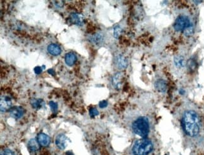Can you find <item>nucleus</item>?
Segmentation results:
<instances>
[{
  "label": "nucleus",
  "instance_id": "nucleus-22",
  "mask_svg": "<svg viewBox=\"0 0 204 155\" xmlns=\"http://www.w3.org/2000/svg\"><path fill=\"white\" fill-rule=\"evenodd\" d=\"M49 106L54 112L57 111V110L58 109V105L56 102H54V101H50L49 102Z\"/></svg>",
  "mask_w": 204,
  "mask_h": 155
},
{
  "label": "nucleus",
  "instance_id": "nucleus-10",
  "mask_svg": "<svg viewBox=\"0 0 204 155\" xmlns=\"http://www.w3.org/2000/svg\"><path fill=\"white\" fill-rule=\"evenodd\" d=\"M47 50L48 52L52 56H57L61 54L62 50L61 47L56 44H50L47 47Z\"/></svg>",
  "mask_w": 204,
  "mask_h": 155
},
{
  "label": "nucleus",
  "instance_id": "nucleus-7",
  "mask_svg": "<svg viewBox=\"0 0 204 155\" xmlns=\"http://www.w3.org/2000/svg\"><path fill=\"white\" fill-rule=\"evenodd\" d=\"M10 114L13 118L15 119H18L23 116L24 110L21 107L15 106L11 108V109L10 110Z\"/></svg>",
  "mask_w": 204,
  "mask_h": 155
},
{
  "label": "nucleus",
  "instance_id": "nucleus-2",
  "mask_svg": "<svg viewBox=\"0 0 204 155\" xmlns=\"http://www.w3.org/2000/svg\"><path fill=\"white\" fill-rule=\"evenodd\" d=\"M153 149V144L149 139L143 138L137 140L133 148L132 153L134 155H148Z\"/></svg>",
  "mask_w": 204,
  "mask_h": 155
},
{
  "label": "nucleus",
  "instance_id": "nucleus-5",
  "mask_svg": "<svg viewBox=\"0 0 204 155\" xmlns=\"http://www.w3.org/2000/svg\"><path fill=\"white\" fill-rule=\"evenodd\" d=\"M12 106V102L8 96L2 95L0 100V109L2 113H5L8 110H10Z\"/></svg>",
  "mask_w": 204,
  "mask_h": 155
},
{
  "label": "nucleus",
  "instance_id": "nucleus-9",
  "mask_svg": "<svg viewBox=\"0 0 204 155\" xmlns=\"http://www.w3.org/2000/svg\"><path fill=\"white\" fill-rule=\"evenodd\" d=\"M123 74L121 72L116 73L112 79V84L115 89L119 90L122 86Z\"/></svg>",
  "mask_w": 204,
  "mask_h": 155
},
{
  "label": "nucleus",
  "instance_id": "nucleus-20",
  "mask_svg": "<svg viewBox=\"0 0 204 155\" xmlns=\"http://www.w3.org/2000/svg\"><path fill=\"white\" fill-rule=\"evenodd\" d=\"M193 32H194V28H193V27L192 24L190 27H188V28H187L183 31V33H184V35L185 36H189L192 35L193 33Z\"/></svg>",
  "mask_w": 204,
  "mask_h": 155
},
{
  "label": "nucleus",
  "instance_id": "nucleus-25",
  "mask_svg": "<svg viewBox=\"0 0 204 155\" xmlns=\"http://www.w3.org/2000/svg\"><path fill=\"white\" fill-rule=\"evenodd\" d=\"M108 102L107 100H102L99 102V107L100 108H105L108 106Z\"/></svg>",
  "mask_w": 204,
  "mask_h": 155
},
{
  "label": "nucleus",
  "instance_id": "nucleus-16",
  "mask_svg": "<svg viewBox=\"0 0 204 155\" xmlns=\"http://www.w3.org/2000/svg\"><path fill=\"white\" fill-rule=\"evenodd\" d=\"M28 146L29 149L33 152L37 151L40 149V144L36 139H31L28 142Z\"/></svg>",
  "mask_w": 204,
  "mask_h": 155
},
{
  "label": "nucleus",
  "instance_id": "nucleus-12",
  "mask_svg": "<svg viewBox=\"0 0 204 155\" xmlns=\"http://www.w3.org/2000/svg\"><path fill=\"white\" fill-rule=\"evenodd\" d=\"M38 141L42 146H47L50 143V138L46 134L41 133L38 135Z\"/></svg>",
  "mask_w": 204,
  "mask_h": 155
},
{
  "label": "nucleus",
  "instance_id": "nucleus-17",
  "mask_svg": "<svg viewBox=\"0 0 204 155\" xmlns=\"http://www.w3.org/2000/svg\"><path fill=\"white\" fill-rule=\"evenodd\" d=\"M31 104L33 108L39 109L45 106V102L40 99H33L31 100Z\"/></svg>",
  "mask_w": 204,
  "mask_h": 155
},
{
  "label": "nucleus",
  "instance_id": "nucleus-21",
  "mask_svg": "<svg viewBox=\"0 0 204 155\" xmlns=\"http://www.w3.org/2000/svg\"><path fill=\"white\" fill-rule=\"evenodd\" d=\"M122 33V29L119 26V25H117L114 27V31H113V35H114V36L116 38H118L119 37V36L121 35Z\"/></svg>",
  "mask_w": 204,
  "mask_h": 155
},
{
  "label": "nucleus",
  "instance_id": "nucleus-18",
  "mask_svg": "<svg viewBox=\"0 0 204 155\" xmlns=\"http://www.w3.org/2000/svg\"><path fill=\"white\" fill-rule=\"evenodd\" d=\"M174 64L178 68H181V67H184V65H185L184 58L183 57H182V56L175 57L174 58Z\"/></svg>",
  "mask_w": 204,
  "mask_h": 155
},
{
  "label": "nucleus",
  "instance_id": "nucleus-15",
  "mask_svg": "<svg viewBox=\"0 0 204 155\" xmlns=\"http://www.w3.org/2000/svg\"><path fill=\"white\" fill-rule=\"evenodd\" d=\"M90 41L96 45H100L104 41V35L100 33H96L92 36Z\"/></svg>",
  "mask_w": 204,
  "mask_h": 155
},
{
  "label": "nucleus",
  "instance_id": "nucleus-13",
  "mask_svg": "<svg viewBox=\"0 0 204 155\" xmlns=\"http://www.w3.org/2000/svg\"><path fill=\"white\" fill-rule=\"evenodd\" d=\"M155 88L160 92H165L167 90V85L166 82L163 79H158L155 82Z\"/></svg>",
  "mask_w": 204,
  "mask_h": 155
},
{
  "label": "nucleus",
  "instance_id": "nucleus-26",
  "mask_svg": "<svg viewBox=\"0 0 204 155\" xmlns=\"http://www.w3.org/2000/svg\"><path fill=\"white\" fill-rule=\"evenodd\" d=\"M1 155H14V153L9 149H6L2 151Z\"/></svg>",
  "mask_w": 204,
  "mask_h": 155
},
{
  "label": "nucleus",
  "instance_id": "nucleus-4",
  "mask_svg": "<svg viewBox=\"0 0 204 155\" xmlns=\"http://www.w3.org/2000/svg\"><path fill=\"white\" fill-rule=\"evenodd\" d=\"M192 25L189 18L185 15L179 16L175 20L173 27L177 31H183Z\"/></svg>",
  "mask_w": 204,
  "mask_h": 155
},
{
  "label": "nucleus",
  "instance_id": "nucleus-1",
  "mask_svg": "<svg viewBox=\"0 0 204 155\" xmlns=\"http://www.w3.org/2000/svg\"><path fill=\"white\" fill-rule=\"evenodd\" d=\"M182 124L184 131L190 137L196 136L200 132L199 118L194 111L189 110L185 112L182 118Z\"/></svg>",
  "mask_w": 204,
  "mask_h": 155
},
{
  "label": "nucleus",
  "instance_id": "nucleus-23",
  "mask_svg": "<svg viewBox=\"0 0 204 155\" xmlns=\"http://www.w3.org/2000/svg\"><path fill=\"white\" fill-rule=\"evenodd\" d=\"M89 114L91 117H95L99 114V111L95 108H91L89 110Z\"/></svg>",
  "mask_w": 204,
  "mask_h": 155
},
{
  "label": "nucleus",
  "instance_id": "nucleus-3",
  "mask_svg": "<svg viewBox=\"0 0 204 155\" xmlns=\"http://www.w3.org/2000/svg\"><path fill=\"white\" fill-rule=\"evenodd\" d=\"M132 129L134 133L142 137L146 138L149 133L150 126L149 120L144 116H141L137 118L132 124Z\"/></svg>",
  "mask_w": 204,
  "mask_h": 155
},
{
  "label": "nucleus",
  "instance_id": "nucleus-27",
  "mask_svg": "<svg viewBox=\"0 0 204 155\" xmlns=\"http://www.w3.org/2000/svg\"><path fill=\"white\" fill-rule=\"evenodd\" d=\"M48 72L49 74H50L51 75H54L55 74V72H54V70H52V69H49V70H48Z\"/></svg>",
  "mask_w": 204,
  "mask_h": 155
},
{
  "label": "nucleus",
  "instance_id": "nucleus-24",
  "mask_svg": "<svg viewBox=\"0 0 204 155\" xmlns=\"http://www.w3.org/2000/svg\"><path fill=\"white\" fill-rule=\"evenodd\" d=\"M45 67V66H42V67H39V66H37V67H35V69H34V72H35V73L36 74L38 75V74H40L41 73V72H42V70H43V69H44Z\"/></svg>",
  "mask_w": 204,
  "mask_h": 155
},
{
  "label": "nucleus",
  "instance_id": "nucleus-19",
  "mask_svg": "<svg viewBox=\"0 0 204 155\" xmlns=\"http://www.w3.org/2000/svg\"><path fill=\"white\" fill-rule=\"evenodd\" d=\"M187 65L190 71H194L197 67L196 61L193 59H190L187 63Z\"/></svg>",
  "mask_w": 204,
  "mask_h": 155
},
{
  "label": "nucleus",
  "instance_id": "nucleus-28",
  "mask_svg": "<svg viewBox=\"0 0 204 155\" xmlns=\"http://www.w3.org/2000/svg\"><path fill=\"white\" fill-rule=\"evenodd\" d=\"M184 93H185V91H184L183 90H181L180 91V94H182V95H183Z\"/></svg>",
  "mask_w": 204,
  "mask_h": 155
},
{
  "label": "nucleus",
  "instance_id": "nucleus-8",
  "mask_svg": "<svg viewBox=\"0 0 204 155\" xmlns=\"http://www.w3.org/2000/svg\"><path fill=\"white\" fill-rule=\"evenodd\" d=\"M70 21L72 22V23L75 24L76 25L81 26L84 23V18L81 14L77 13H73L70 15Z\"/></svg>",
  "mask_w": 204,
  "mask_h": 155
},
{
  "label": "nucleus",
  "instance_id": "nucleus-11",
  "mask_svg": "<svg viewBox=\"0 0 204 155\" xmlns=\"http://www.w3.org/2000/svg\"><path fill=\"white\" fill-rule=\"evenodd\" d=\"M116 64L119 69H124L128 66V61L123 56L119 55L116 59Z\"/></svg>",
  "mask_w": 204,
  "mask_h": 155
},
{
  "label": "nucleus",
  "instance_id": "nucleus-14",
  "mask_svg": "<svg viewBox=\"0 0 204 155\" xmlns=\"http://www.w3.org/2000/svg\"><path fill=\"white\" fill-rule=\"evenodd\" d=\"M77 56L74 53L72 52L67 54L65 57L66 63L69 66H72L77 61Z\"/></svg>",
  "mask_w": 204,
  "mask_h": 155
},
{
  "label": "nucleus",
  "instance_id": "nucleus-6",
  "mask_svg": "<svg viewBox=\"0 0 204 155\" xmlns=\"http://www.w3.org/2000/svg\"><path fill=\"white\" fill-rule=\"evenodd\" d=\"M68 138L64 134H60L57 135L56 139V143L58 148L61 149H65L68 144Z\"/></svg>",
  "mask_w": 204,
  "mask_h": 155
}]
</instances>
